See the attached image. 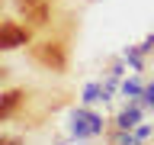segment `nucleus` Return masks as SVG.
I'll return each mask as SVG.
<instances>
[{
	"instance_id": "1",
	"label": "nucleus",
	"mask_w": 154,
	"mask_h": 145,
	"mask_svg": "<svg viewBox=\"0 0 154 145\" xmlns=\"http://www.w3.org/2000/svg\"><path fill=\"white\" fill-rule=\"evenodd\" d=\"M32 52H35L38 65L51 68V71H61V68H64V52H61V45H55V42H42V45H35Z\"/></svg>"
},
{
	"instance_id": "2",
	"label": "nucleus",
	"mask_w": 154,
	"mask_h": 145,
	"mask_svg": "<svg viewBox=\"0 0 154 145\" xmlns=\"http://www.w3.org/2000/svg\"><path fill=\"white\" fill-rule=\"evenodd\" d=\"M19 13H23L32 26H42L48 19V3L45 0H19Z\"/></svg>"
},
{
	"instance_id": "3",
	"label": "nucleus",
	"mask_w": 154,
	"mask_h": 145,
	"mask_svg": "<svg viewBox=\"0 0 154 145\" xmlns=\"http://www.w3.org/2000/svg\"><path fill=\"white\" fill-rule=\"evenodd\" d=\"M0 45H3V48L26 45V29H19L16 23H3V29H0Z\"/></svg>"
},
{
	"instance_id": "4",
	"label": "nucleus",
	"mask_w": 154,
	"mask_h": 145,
	"mask_svg": "<svg viewBox=\"0 0 154 145\" xmlns=\"http://www.w3.org/2000/svg\"><path fill=\"white\" fill-rule=\"evenodd\" d=\"M19 103V90H10L7 97H3V106H0V119H7L10 113H13V106Z\"/></svg>"
}]
</instances>
